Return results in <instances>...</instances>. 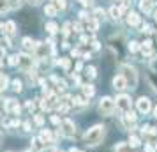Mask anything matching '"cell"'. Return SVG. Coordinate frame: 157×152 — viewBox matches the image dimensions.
I'll return each mask as SVG.
<instances>
[{
	"instance_id": "ab89813d",
	"label": "cell",
	"mask_w": 157,
	"mask_h": 152,
	"mask_svg": "<svg viewBox=\"0 0 157 152\" xmlns=\"http://www.w3.org/2000/svg\"><path fill=\"white\" fill-rule=\"evenodd\" d=\"M145 152H155V147H154L152 143H147L145 145Z\"/></svg>"
},
{
	"instance_id": "836d02e7",
	"label": "cell",
	"mask_w": 157,
	"mask_h": 152,
	"mask_svg": "<svg viewBox=\"0 0 157 152\" xmlns=\"http://www.w3.org/2000/svg\"><path fill=\"white\" fill-rule=\"evenodd\" d=\"M32 143H34L32 147L37 149V150H39V149H43V145H41V143H43V142H41V138H34V140H32Z\"/></svg>"
},
{
	"instance_id": "7a4b0ae2",
	"label": "cell",
	"mask_w": 157,
	"mask_h": 152,
	"mask_svg": "<svg viewBox=\"0 0 157 152\" xmlns=\"http://www.w3.org/2000/svg\"><path fill=\"white\" fill-rule=\"evenodd\" d=\"M122 76L125 78L127 88H136L138 85V72L132 65H122Z\"/></svg>"
},
{
	"instance_id": "44dd1931",
	"label": "cell",
	"mask_w": 157,
	"mask_h": 152,
	"mask_svg": "<svg viewBox=\"0 0 157 152\" xmlns=\"http://www.w3.org/2000/svg\"><path fill=\"white\" fill-rule=\"evenodd\" d=\"M109 14H111V18H113V20H118V18H120V14H122V9L117 7V6H113V7L109 9Z\"/></svg>"
},
{
	"instance_id": "ffe728a7",
	"label": "cell",
	"mask_w": 157,
	"mask_h": 152,
	"mask_svg": "<svg viewBox=\"0 0 157 152\" xmlns=\"http://www.w3.org/2000/svg\"><path fill=\"white\" fill-rule=\"evenodd\" d=\"M115 152H131V147H129V143H117L115 145Z\"/></svg>"
},
{
	"instance_id": "1f68e13d",
	"label": "cell",
	"mask_w": 157,
	"mask_h": 152,
	"mask_svg": "<svg viewBox=\"0 0 157 152\" xmlns=\"http://www.w3.org/2000/svg\"><path fill=\"white\" fill-rule=\"evenodd\" d=\"M86 76H90V78H95V74H97V71H95V67H86L85 69Z\"/></svg>"
},
{
	"instance_id": "f6af8a7d",
	"label": "cell",
	"mask_w": 157,
	"mask_h": 152,
	"mask_svg": "<svg viewBox=\"0 0 157 152\" xmlns=\"http://www.w3.org/2000/svg\"><path fill=\"white\" fill-rule=\"evenodd\" d=\"M34 106H36V104H34L32 101H27V108L29 110H34Z\"/></svg>"
},
{
	"instance_id": "74e56055",
	"label": "cell",
	"mask_w": 157,
	"mask_h": 152,
	"mask_svg": "<svg viewBox=\"0 0 157 152\" xmlns=\"http://www.w3.org/2000/svg\"><path fill=\"white\" fill-rule=\"evenodd\" d=\"M20 6H21V0H11V4H9V7H13V9L20 7Z\"/></svg>"
},
{
	"instance_id": "e0dca14e",
	"label": "cell",
	"mask_w": 157,
	"mask_h": 152,
	"mask_svg": "<svg viewBox=\"0 0 157 152\" xmlns=\"http://www.w3.org/2000/svg\"><path fill=\"white\" fill-rule=\"evenodd\" d=\"M44 29H46L48 34H57V32H58V25L55 21H50V23H46V27H44Z\"/></svg>"
},
{
	"instance_id": "d6a6232c",
	"label": "cell",
	"mask_w": 157,
	"mask_h": 152,
	"mask_svg": "<svg viewBox=\"0 0 157 152\" xmlns=\"http://www.w3.org/2000/svg\"><path fill=\"white\" fill-rule=\"evenodd\" d=\"M9 9V2L7 0H0V13H6Z\"/></svg>"
},
{
	"instance_id": "2e32d148",
	"label": "cell",
	"mask_w": 157,
	"mask_h": 152,
	"mask_svg": "<svg viewBox=\"0 0 157 152\" xmlns=\"http://www.w3.org/2000/svg\"><path fill=\"white\" fill-rule=\"evenodd\" d=\"M44 14H46V16H50V18L57 16V7H55L53 4H48V6L44 7Z\"/></svg>"
},
{
	"instance_id": "277c9868",
	"label": "cell",
	"mask_w": 157,
	"mask_h": 152,
	"mask_svg": "<svg viewBox=\"0 0 157 152\" xmlns=\"http://www.w3.org/2000/svg\"><path fill=\"white\" fill-rule=\"evenodd\" d=\"M131 97L129 95H125V94H120L118 97H117V101H115V108H118L120 111H131Z\"/></svg>"
},
{
	"instance_id": "681fc988",
	"label": "cell",
	"mask_w": 157,
	"mask_h": 152,
	"mask_svg": "<svg viewBox=\"0 0 157 152\" xmlns=\"http://www.w3.org/2000/svg\"><path fill=\"white\" fill-rule=\"evenodd\" d=\"M46 152H57V150H55V149H48Z\"/></svg>"
},
{
	"instance_id": "f907efd6",
	"label": "cell",
	"mask_w": 157,
	"mask_h": 152,
	"mask_svg": "<svg viewBox=\"0 0 157 152\" xmlns=\"http://www.w3.org/2000/svg\"><path fill=\"white\" fill-rule=\"evenodd\" d=\"M69 152H79V150H78V149H71Z\"/></svg>"
},
{
	"instance_id": "8fae6325",
	"label": "cell",
	"mask_w": 157,
	"mask_h": 152,
	"mask_svg": "<svg viewBox=\"0 0 157 152\" xmlns=\"http://www.w3.org/2000/svg\"><path fill=\"white\" fill-rule=\"evenodd\" d=\"M36 55L39 58H46V55H48V44H44V43H37L36 44Z\"/></svg>"
},
{
	"instance_id": "f5cc1de1",
	"label": "cell",
	"mask_w": 157,
	"mask_h": 152,
	"mask_svg": "<svg viewBox=\"0 0 157 152\" xmlns=\"http://www.w3.org/2000/svg\"><path fill=\"white\" fill-rule=\"evenodd\" d=\"M155 21H157V11H155Z\"/></svg>"
},
{
	"instance_id": "bcb514c9",
	"label": "cell",
	"mask_w": 157,
	"mask_h": 152,
	"mask_svg": "<svg viewBox=\"0 0 157 152\" xmlns=\"http://www.w3.org/2000/svg\"><path fill=\"white\" fill-rule=\"evenodd\" d=\"M74 29H76V32H81V23H74Z\"/></svg>"
},
{
	"instance_id": "7c38bea8",
	"label": "cell",
	"mask_w": 157,
	"mask_h": 152,
	"mask_svg": "<svg viewBox=\"0 0 157 152\" xmlns=\"http://www.w3.org/2000/svg\"><path fill=\"white\" fill-rule=\"evenodd\" d=\"M4 34H6V37H13L16 34V23L14 21H7L6 25H4Z\"/></svg>"
},
{
	"instance_id": "d6986e66",
	"label": "cell",
	"mask_w": 157,
	"mask_h": 152,
	"mask_svg": "<svg viewBox=\"0 0 157 152\" xmlns=\"http://www.w3.org/2000/svg\"><path fill=\"white\" fill-rule=\"evenodd\" d=\"M152 4H154L152 0H141V2H140V9L145 11V13H148L150 9H152Z\"/></svg>"
},
{
	"instance_id": "d590c367",
	"label": "cell",
	"mask_w": 157,
	"mask_h": 152,
	"mask_svg": "<svg viewBox=\"0 0 157 152\" xmlns=\"http://www.w3.org/2000/svg\"><path fill=\"white\" fill-rule=\"evenodd\" d=\"M69 32H71V23H65L64 29H62V34H64V37L69 36Z\"/></svg>"
},
{
	"instance_id": "7dc6e473",
	"label": "cell",
	"mask_w": 157,
	"mask_h": 152,
	"mask_svg": "<svg viewBox=\"0 0 157 152\" xmlns=\"http://www.w3.org/2000/svg\"><path fill=\"white\" fill-rule=\"evenodd\" d=\"M71 53H72V57H79V50H72Z\"/></svg>"
},
{
	"instance_id": "ba28073f",
	"label": "cell",
	"mask_w": 157,
	"mask_h": 152,
	"mask_svg": "<svg viewBox=\"0 0 157 152\" xmlns=\"http://www.w3.org/2000/svg\"><path fill=\"white\" fill-rule=\"evenodd\" d=\"M113 88H115V90H118V92H122V90H125V88H127L125 78H124L122 74H117V76L113 78Z\"/></svg>"
},
{
	"instance_id": "f546056e",
	"label": "cell",
	"mask_w": 157,
	"mask_h": 152,
	"mask_svg": "<svg viewBox=\"0 0 157 152\" xmlns=\"http://www.w3.org/2000/svg\"><path fill=\"white\" fill-rule=\"evenodd\" d=\"M53 6H55L57 11H58V9H65L67 4H65V0H53Z\"/></svg>"
},
{
	"instance_id": "f1b7e54d",
	"label": "cell",
	"mask_w": 157,
	"mask_h": 152,
	"mask_svg": "<svg viewBox=\"0 0 157 152\" xmlns=\"http://www.w3.org/2000/svg\"><path fill=\"white\" fill-rule=\"evenodd\" d=\"M13 88H14L16 92H21V88H23L21 80H13Z\"/></svg>"
},
{
	"instance_id": "6da1fadb",
	"label": "cell",
	"mask_w": 157,
	"mask_h": 152,
	"mask_svg": "<svg viewBox=\"0 0 157 152\" xmlns=\"http://www.w3.org/2000/svg\"><path fill=\"white\" fill-rule=\"evenodd\" d=\"M104 126H101V124H97V126H94V127H90V129L85 133V143L88 145V147H95V145H99L101 142H102V138H104Z\"/></svg>"
},
{
	"instance_id": "4fadbf2b",
	"label": "cell",
	"mask_w": 157,
	"mask_h": 152,
	"mask_svg": "<svg viewBox=\"0 0 157 152\" xmlns=\"http://www.w3.org/2000/svg\"><path fill=\"white\" fill-rule=\"evenodd\" d=\"M140 21H141V18H140L138 13H129V14H127V23L131 25V27H138Z\"/></svg>"
},
{
	"instance_id": "ac0fdd59",
	"label": "cell",
	"mask_w": 157,
	"mask_h": 152,
	"mask_svg": "<svg viewBox=\"0 0 157 152\" xmlns=\"http://www.w3.org/2000/svg\"><path fill=\"white\" fill-rule=\"evenodd\" d=\"M39 138H41V142H44V143H51V142H53V136H51V133H50V131H46V129L41 133V136H39Z\"/></svg>"
},
{
	"instance_id": "83f0119b",
	"label": "cell",
	"mask_w": 157,
	"mask_h": 152,
	"mask_svg": "<svg viewBox=\"0 0 157 152\" xmlns=\"http://www.w3.org/2000/svg\"><path fill=\"white\" fill-rule=\"evenodd\" d=\"M138 50H140V43H136V41H131V43H129V51H131V53H136Z\"/></svg>"
},
{
	"instance_id": "cb8c5ba5",
	"label": "cell",
	"mask_w": 157,
	"mask_h": 152,
	"mask_svg": "<svg viewBox=\"0 0 157 152\" xmlns=\"http://www.w3.org/2000/svg\"><path fill=\"white\" fill-rule=\"evenodd\" d=\"M97 27H99V21H97V20H88V23H86V29L90 30V32H95V30H97Z\"/></svg>"
},
{
	"instance_id": "e575fe53",
	"label": "cell",
	"mask_w": 157,
	"mask_h": 152,
	"mask_svg": "<svg viewBox=\"0 0 157 152\" xmlns=\"http://www.w3.org/2000/svg\"><path fill=\"white\" fill-rule=\"evenodd\" d=\"M94 16H95L97 20H101V18L104 20V9H95V11H94Z\"/></svg>"
},
{
	"instance_id": "9a60e30c",
	"label": "cell",
	"mask_w": 157,
	"mask_h": 152,
	"mask_svg": "<svg viewBox=\"0 0 157 152\" xmlns=\"http://www.w3.org/2000/svg\"><path fill=\"white\" fill-rule=\"evenodd\" d=\"M21 44H23V48H25L27 51H29V50H32V51L36 50V44H34V41H32L30 37H23Z\"/></svg>"
},
{
	"instance_id": "5bb4252c",
	"label": "cell",
	"mask_w": 157,
	"mask_h": 152,
	"mask_svg": "<svg viewBox=\"0 0 157 152\" xmlns=\"http://www.w3.org/2000/svg\"><path fill=\"white\" fill-rule=\"evenodd\" d=\"M143 55H152V41H145V43L140 46Z\"/></svg>"
},
{
	"instance_id": "484cf974",
	"label": "cell",
	"mask_w": 157,
	"mask_h": 152,
	"mask_svg": "<svg viewBox=\"0 0 157 152\" xmlns=\"http://www.w3.org/2000/svg\"><path fill=\"white\" fill-rule=\"evenodd\" d=\"M58 111H60V113H67V111H69V103L62 101L60 104H58Z\"/></svg>"
},
{
	"instance_id": "8d00e7d4",
	"label": "cell",
	"mask_w": 157,
	"mask_h": 152,
	"mask_svg": "<svg viewBox=\"0 0 157 152\" xmlns=\"http://www.w3.org/2000/svg\"><path fill=\"white\" fill-rule=\"evenodd\" d=\"M9 65H13V67L18 65V55H11L9 57Z\"/></svg>"
},
{
	"instance_id": "30bf717a",
	"label": "cell",
	"mask_w": 157,
	"mask_h": 152,
	"mask_svg": "<svg viewBox=\"0 0 157 152\" xmlns=\"http://www.w3.org/2000/svg\"><path fill=\"white\" fill-rule=\"evenodd\" d=\"M6 111L9 113H20V104L16 99H7L6 101Z\"/></svg>"
},
{
	"instance_id": "8992f818",
	"label": "cell",
	"mask_w": 157,
	"mask_h": 152,
	"mask_svg": "<svg viewBox=\"0 0 157 152\" xmlns=\"http://www.w3.org/2000/svg\"><path fill=\"white\" fill-rule=\"evenodd\" d=\"M136 106H138V111H140V113H148L150 108H152V103H150L148 97H145V95H143V97L138 99Z\"/></svg>"
},
{
	"instance_id": "d4e9b609",
	"label": "cell",
	"mask_w": 157,
	"mask_h": 152,
	"mask_svg": "<svg viewBox=\"0 0 157 152\" xmlns=\"http://www.w3.org/2000/svg\"><path fill=\"white\" fill-rule=\"evenodd\" d=\"M9 85V78L6 74H0V90H6Z\"/></svg>"
},
{
	"instance_id": "5b68a950",
	"label": "cell",
	"mask_w": 157,
	"mask_h": 152,
	"mask_svg": "<svg viewBox=\"0 0 157 152\" xmlns=\"http://www.w3.org/2000/svg\"><path fill=\"white\" fill-rule=\"evenodd\" d=\"M60 129H62V134L67 136V138H72L74 136V133H76V129H74V122L69 120V119H65V120L60 122Z\"/></svg>"
},
{
	"instance_id": "7bdbcfd3",
	"label": "cell",
	"mask_w": 157,
	"mask_h": 152,
	"mask_svg": "<svg viewBox=\"0 0 157 152\" xmlns=\"http://www.w3.org/2000/svg\"><path fill=\"white\" fill-rule=\"evenodd\" d=\"M148 129H150V127L147 126V124H145V126L141 127V134H147V133H148Z\"/></svg>"
},
{
	"instance_id": "603a6c76",
	"label": "cell",
	"mask_w": 157,
	"mask_h": 152,
	"mask_svg": "<svg viewBox=\"0 0 157 152\" xmlns=\"http://www.w3.org/2000/svg\"><path fill=\"white\" fill-rule=\"evenodd\" d=\"M94 92H95V90H94L92 85H83V95H85V97H92Z\"/></svg>"
},
{
	"instance_id": "52a82bcc",
	"label": "cell",
	"mask_w": 157,
	"mask_h": 152,
	"mask_svg": "<svg viewBox=\"0 0 157 152\" xmlns=\"http://www.w3.org/2000/svg\"><path fill=\"white\" fill-rule=\"evenodd\" d=\"M32 64H34L32 62V57H29L27 53H20L18 55V65H21L25 71H29L30 67H32Z\"/></svg>"
},
{
	"instance_id": "3957f363",
	"label": "cell",
	"mask_w": 157,
	"mask_h": 152,
	"mask_svg": "<svg viewBox=\"0 0 157 152\" xmlns=\"http://www.w3.org/2000/svg\"><path fill=\"white\" fill-rule=\"evenodd\" d=\"M99 111H101V115H111L115 111V101L111 99V97H102L99 103Z\"/></svg>"
},
{
	"instance_id": "ee69618b",
	"label": "cell",
	"mask_w": 157,
	"mask_h": 152,
	"mask_svg": "<svg viewBox=\"0 0 157 152\" xmlns=\"http://www.w3.org/2000/svg\"><path fill=\"white\" fill-rule=\"evenodd\" d=\"M51 122H53V124H60V119H58L57 115H53V117H51Z\"/></svg>"
},
{
	"instance_id": "b9f144b4",
	"label": "cell",
	"mask_w": 157,
	"mask_h": 152,
	"mask_svg": "<svg viewBox=\"0 0 157 152\" xmlns=\"http://www.w3.org/2000/svg\"><path fill=\"white\" fill-rule=\"evenodd\" d=\"M150 67H152V69H154V71L157 72V58H154V60H152V64H150Z\"/></svg>"
},
{
	"instance_id": "f35d334b",
	"label": "cell",
	"mask_w": 157,
	"mask_h": 152,
	"mask_svg": "<svg viewBox=\"0 0 157 152\" xmlns=\"http://www.w3.org/2000/svg\"><path fill=\"white\" fill-rule=\"evenodd\" d=\"M141 32H145V34H152V32H154V29H152V25H143Z\"/></svg>"
},
{
	"instance_id": "c3c4849f",
	"label": "cell",
	"mask_w": 157,
	"mask_h": 152,
	"mask_svg": "<svg viewBox=\"0 0 157 152\" xmlns=\"http://www.w3.org/2000/svg\"><path fill=\"white\" fill-rule=\"evenodd\" d=\"M39 2H41V0H29V4H32V6H37Z\"/></svg>"
},
{
	"instance_id": "60d3db41",
	"label": "cell",
	"mask_w": 157,
	"mask_h": 152,
	"mask_svg": "<svg viewBox=\"0 0 157 152\" xmlns=\"http://www.w3.org/2000/svg\"><path fill=\"white\" fill-rule=\"evenodd\" d=\"M34 120H36V124H39V126H43V122H44V119L41 115H36L34 117Z\"/></svg>"
},
{
	"instance_id": "4dcf8cb0",
	"label": "cell",
	"mask_w": 157,
	"mask_h": 152,
	"mask_svg": "<svg viewBox=\"0 0 157 152\" xmlns=\"http://www.w3.org/2000/svg\"><path fill=\"white\" fill-rule=\"evenodd\" d=\"M58 64L62 65L64 69H69V67H71V62H69V58H60V60H58Z\"/></svg>"
},
{
	"instance_id": "7402d4cb",
	"label": "cell",
	"mask_w": 157,
	"mask_h": 152,
	"mask_svg": "<svg viewBox=\"0 0 157 152\" xmlns=\"http://www.w3.org/2000/svg\"><path fill=\"white\" fill-rule=\"evenodd\" d=\"M72 103H74V104H79V106H83V104L88 103V97H85V95H76V97L72 99Z\"/></svg>"
},
{
	"instance_id": "9c48e42d",
	"label": "cell",
	"mask_w": 157,
	"mask_h": 152,
	"mask_svg": "<svg viewBox=\"0 0 157 152\" xmlns=\"http://www.w3.org/2000/svg\"><path fill=\"white\" fill-rule=\"evenodd\" d=\"M122 122H124V126H125L127 129H131V126L136 122V115L132 111H125V113L122 115Z\"/></svg>"
},
{
	"instance_id": "816d5d0a",
	"label": "cell",
	"mask_w": 157,
	"mask_h": 152,
	"mask_svg": "<svg viewBox=\"0 0 157 152\" xmlns=\"http://www.w3.org/2000/svg\"><path fill=\"white\" fill-rule=\"evenodd\" d=\"M154 117H157V108H155V110H154Z\"/></svg>"
},
{
	"instance_id": "4316f807",
	"label": "cell",
	"mask_w": 157,
	"mask_h": 152,
	"mask_svg": "<svg viewBox=\"0 0 157 152\" xmlns=\"http://www.w3.org/2000/svg\"><path fill=\"white\" fill-rule=\"evenodd\" d=\"M141 142H140V138L138 136H131L129 138V147H140Z\"/></svg>"
}]
</instances>
